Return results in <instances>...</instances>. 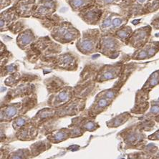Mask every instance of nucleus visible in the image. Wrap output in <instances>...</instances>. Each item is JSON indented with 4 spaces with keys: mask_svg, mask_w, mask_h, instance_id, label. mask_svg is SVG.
<instances>
[{
    "mask_svg": "<svg viewBox=\"0 0 159 159\" xmlns=\"http://www.w3.org/2000/svg\"><path fill=\"white\" fill-rule=\"evenodd\" d=\"M90 12L84 13V20L89 23L92 22L93 24H95L97 21L99 20L100 15H99L100 10L97 9H90Z\"/></svg>",
    "mask_w": 159,
    "mask_h": 159,
    "instance_id": "a211bd4d",
    "label": "nucleus"
},
{
    "mask_svg": "<svg viewBox=\"0 0 159 159\" xmlns=\"http://www.w3.org/2000/svg\"><path fill=\"white\" fill-rule=\"evenodd\" d=\"M52 35L57 41L67 43L76 39L77 37L79 36V33L70 25L64 24L54 30Z\"/></svg>",
    "mask_w": 159,
    "mask_h": 159,
    "instance_id": "7ed1b4c3",
    "label": "nucleus"
},
{
    "mask_svg": "<svg viewBox=\"0 0 159 159\" xmlns=\"http://www.w3.org/2000/svg\"><path fill=\"white\" fill-rule=\"evenodd\" d=\"M130 118H131L130 113H128V112H125V113H121L119 116H116V118L109 120L108 122L107 123V125L109 128L119 127V126L122 125L124 123L127 122Z\"/></svg>",
    "mask_w": 159,
    "mask_h": 159,
    "instance_id": "4468645a",
    "label": "nucleus"
},
{
    "mask_svg": "<svg viewBox=\"0 0 159 159\" xmlns=\"http://www.w3.org/2000/svg\"><path fill=\"white\" fill-rule=\"evenodd\" d=\"M152 159H159V148L157 151V153H156V155L153 156V158Z\"/></svg>",
    "mask_w": 159,
    "mask_h": 159,
    "instance_id": "b1692460",
    "label": "nucleus"
},
{
    "mask_svg": "<svg viewBox=\"0 0 159 159\" xmlns=\"http://www.w3.org/2000/svg\"><path fill=\"white\" fill-rule=\"evenodd\" d=\"M113 100H111L109 98H107L105 95L100 93L96 97V100H95L90 109L88 110V114L91 118H94L98 114L104 111L107 107H108Z\"/></svg>",
    "mask_w": 159,
    "mask_h": 159,
    "instance_id": "6e6552de",
    "label": "nucleus"
},
{
    "mask_svg": "<svg viewBox=\"0 0 159 159\" xmlns=\"http://www.w3.org/2000/svg\"><path fill=\"white\" fill-rule=\"evenodd\" d=\"M30 118L26 116H19L16 117V118L14 119L12 125L13 128H15V130H20L21 128L22 127L23 125H25V124L29 122Z\"/></svg>",
    "mask_w": 159,
    "mask_h": 159,
    "instance_id": "aec40b11",
    "label": "nucleus"
},
{
    "mask_svg": "<svg viewBox=\"0 0 159 159\" xmlns=\"http://www.w3.org/2000/svg\"><path fill=\"white\" fill-rule=\"evenodd\" d=\"M72 133L71 130L69 128H62L61 130H57L53 131L48 136L49 141L53 143H57L65 140L71 138Z\"/></svg>",
    "mask_w": 159,
    "mask_h": 159,
    "instance_id": "9b49d317",
    "label": "nucleus"
},
{
    "mask_svg": "<svg viewBox=\"0 0 159 159\" xmlns=\"http://www.w3.org/2000/svg\"><path fill=\"white\" fill-rule=\"evenodd\" d=\"M159 51V42H152L137 50L133 54V60H146L153 57Z\"/></svg>",
    "mask_w": 159,
    "mask_h": 159,
    "instance_id": "0eeeda50",
    "label": "nucleus"
},
{
    "mask_svg": "<svg viewBox=\"0 0 159 159\" xmlns=\"http://www.w3.org/2000/svg\"><path fill=\"white\" fill-rule=\"evenodd\" d=\"M87 2L88 0H72L70 4L74 9L81 8L82 7L87 4Z\"/></svg>",
    "mask_w": 159,
    "mask_h": 159,
    "instance_id": "412c9836",
    "label": "nucleus"
},
{
    "mask_svg": "<svg viewBox=\"0 0 159 159\" xmlns=\"http://www.w3.org/2000/svg\"><path fill=\"white\" fill-rule=\"evenodd\" d=\"M151 90L141 89L136 93L135 95L134 107L130 110V113L134 114H144L148 111L150 106L149 100V93Z\"/></svg>",
    "mask_w": 159,
    "mask_h": 159,
    "instance_id": "39448f33",
    "label": "nucleus"
},
{
    "mask_svg": "<svg viewBox=\"0 0 159 159\" xmlns=\"http://www.w3.org/2000/svg\"><path fill=\"white\" fill-rule=\"evenodd\" d=\"M102 1H103V2H106V3H111V2H115L116 0H102Z\"/></svg>",
    "mask_w": 159,
    "mask_h": 159,
    "instance_id": "a878e982",
    "label": "nucleus"
},
{
    "mask_svg": "<svg viewBox=\"0 0 159 159\" xmlns=\"http://www.w3.org/2000/svg\"><path fill=\"white\" fill-rule=\"evenodd\" d=\"M152 25L156 28V30H159V17L155 19L152 22Z\"/></svg>",
    "mask_w": 159,
    "mask_h": 159,
    "instance_id": "5701e85b",
    "label": "nucleus"
},
{
    "mask_svg": "<svg viewBox=\"0 0 159 159\" xmlns=\"http://www.w3.org/2000/svg\"><path fill=\"white\" fill-rule=\"evenodd\" d=\"M38 133L37 126L31 123H27L17 131L16 136L21 141H30L35 139Z\"/></svg>",
    "mask_w": 159,
    "mask_h": 159,
    "instance_id": "1a4fd4ad",
    "label": "nucleus"
},
{
    "mask_svg": "<svg viewBox=\"0 0 159 159\" xmlns=\"http://www.w3.org/2000/svg\"><path fill=\"white\" fill-rule=\"evenodd\" d=\"M153 120H155L156 123H159V114L158 116H156L155 118H153Z\"/></svg>",
    "mask_w": 159,
    "mask_h": 159,
    "instance_id": "393cba45",
    "label": "nucleus"
},
{
    "mask_svg": "<svg viewBox=\"0 0 159 159\" xmlns=\"http://www.w3.org/2000/svg\"><path fill=\"white\" fill-rule=\"evenodd\" d=\"M34 0H21L16 5L17 12L22 17H29L31 15Z\"/></svg>",
    "mask_w": 159,
    "mask_h": 159,
    "instance_id": "f8f14e48",
    "label": "nucleus"
},
{
    "mask_svg": "<svg viewBox=\"0 0 159 159\" xmlns=\"http://www.w3.org/2000/svg\"><path fill=\"white\" fill-rule=\"evenodd\" d=\"M54 3L52 1H44L41 3L37 7L35 15V17H43L46 16L50 15L53 12L54 10Z\"/></svg>",
    "mask_w": 159,
    "mask_h": 159,
    "instance_id": "ddd939ff",
    "label": "nucleus"
},
{
    "mask_svg": "<svg viewBox=\"0 0 159 159\" xmlns=\"http://www.w3.org/2000/svg\"><path fill=\"white\" fill-rule=\"evenodd\" d=\"M151 109L147 114H146L143 118H140V120H145V119H153L156 116L159 114V100H151L150 102Z\"/></svg>",
    "mask_w": 159,
    "mask_h": 159,
    "instance_id": "f3484780",
    "label": "nucleus"
},
{
    "mask_svg": "<svg viewBox=\"0 0 159 159\" xmlns=\"http://www.w3.org/2000/svg\"><path fill=\"white\" fill-rule=\"evenodd\" d=\"M143 123L141 122L125 128L118 133V135L123 139L125 149H138L143 150L146 146V135Z\"/></svg>",
    "mask_w": 159,
    "mask_h": 159,
    "instance_id": "f257e3e1",
    "label": "nucleus"
},
{
    "mask_svg": "<svg viewBox=\"0 0 159 159\" xmlns=\"http://www.w3.org/2000/svg\"><path fill=\"white\" fill-rule=\"evenodd\" d=\"M159 84V70L157 71H155L152 73L148 79L147 80L146 83L144 84L142 87V89L145 90H151L153 88L157 86Z\"/></svg>",
    "mask_w": 159,
    "mask_h": 159,
    "instance_id": "2eb2a0df",
    "label": "nucleus"
},
{
    "mask_svg": "<svg viewBox=\"0 0 159 159\" xmlns=\"http://www.w3.org/2000/svg\"><path fill=\"white\" fill-rule=\"evenodd\" d=\"M151 29L149 26L140 28L133 32L125 43L132 48L139 50L148 43L151 35Z\"/></svg>",
    "mask_w": 159,
    "mask_h": 159,
    "instance_id": "f03ea898",
    "label": "nucleus"
},
{
    "mask_svg": "<svg viewBox=\"0 0 159 159\" xmlns=\"http://www.w3.org/2000/svg\"><path fill=\"white\" fill-rule=\"evenodd\" d=\"M148 139L151 141H159V130L148 136Z\"/></svg>",
    "mask_w": 159,
    "mask_h": 159,
    "instance_id": "4be33fe9",
    "label": "nucleus"
},
{
    "mask_svg": "<svg viewBox=\"0 0 159 159\" xmlns=\"http://www.w3.org/2000/svg\"><path fill=\"white\" fill-rule=\"evenodd\" d=\"M132 34V30L130 27H125L120 29L116 32L117 38L120 39L122 42L126 43L129 37Z\"/></svg>",
    "mask_w": 159,
    "mask_h": 159,
    "instance_id": "6ab92c4d",
    "label": "nucleus"
},
{
    "mask_svg": "<svg viewBox=\"0 0 159 159\" xmlns=\"http://www.w3.org/2000/svg\"><path fill=\"white\" fill-rule=\"evenodd\" d=\"M120 48V43L118 39L113 37H104L102 39L101 42H100V52L110 58L114 59L118 57Z\"/></svg>",
    "mask_w": 159,
    "mask_h": 159,
    "instance_id": "20e7f679",
    "label": "nucleus"
},
{
    "mask_svg": "<svg viewBox=\"0 0 159 159\" xmlns=\"http://www.w3.org/2000/svg\"><path fill=\"white\" fill-rule=\"evenodd\" d=\"M121 70H122V65H109V66L105 67L99 75L97 78L98 82H104L109 80L116 78L117 77L120 75Z\"/></svg>",
    "mask_w": 159,
    "mask_h": 159,
    "instance_id": "9d476101",
    "label": "nucleus"
},
{
    "mask_svg": "<svg viewBox=\"0 0 159 159\" xmlns=\"http://www.w3.org/2000/svg\"><path fill=\"white\" fill-rule=\"evenodd\" d=\"M33 38L34 37L32 35V33L30 32V30L25 32L24 33L21 34L17 37V44L19 47L22 49L25 48V47L27 46L30 43H32Z\"/></svg>",
    "mask_w": 159,
    "mask_h": 159,
    "instance_id": "dca6fc26",
    "label": "nucleus"
},
{
    "mask_svg": "<svg viewBox=\"0 0 159 159\" xmlns=\"http://www.w3.org/2000/svg\"><path fill=\"white\" fill-rule=\"evenodd\" d=\"M93 34H86L83 38L77 43V48L82 53L91 54L96 50L98 47V35H93Z\"/></svg>",
    "mask_w": 159,
    "mask_h": 159,
    "instance_id": "423d86ee",
    "label": "nucleus"
}]
</instances>
